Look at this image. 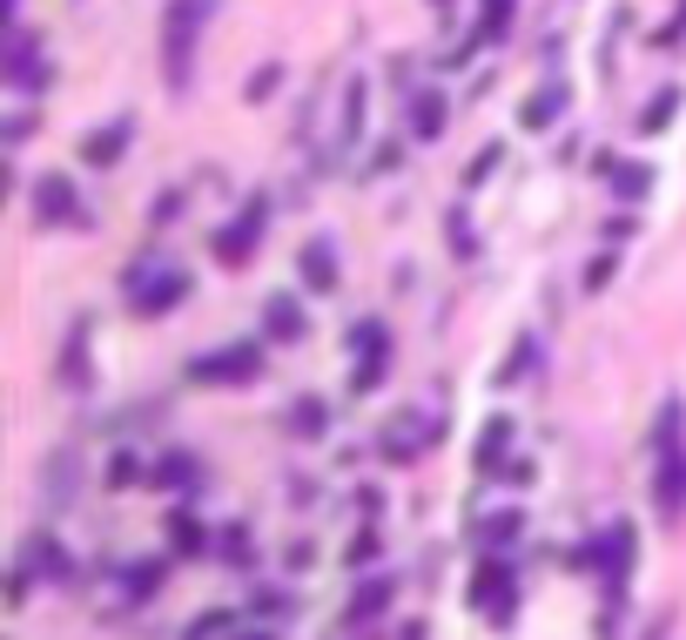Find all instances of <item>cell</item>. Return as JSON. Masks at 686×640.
Returning <instances> with one entry per match:
<instances>
[{
  "label": "cell",
  "instance_id": "obj_1",
  "mask_svg": "<svg viewBox=\"0 0 686 640\" xmlns=\"http://www.w3.org/2000/svg\"><path fill=\"white\" fill-rule=\"evenodd\" d=\"M209 8L216 0H176V14H169V74H176V88L189 82V42H195V27H202Z\"/></svg>",
  "mask_w": 686,
  "mask_h": 640
},
{
  "label": "cell",
  "instance_id": "obj_2",
  "mask_svg": "<svg viewBox=\"0 0 686 640\" xmlns=\"http://www.w3.org/2000/svg\"><path fill=\"white\" fill-rule=\"evenodd\" d=\"M471 607L492 614L498 627L512 620V573H505V559H484V567H478V580H471Z\"/></svg>",
  "mask_w": 686,
  "mask_h": 640
},
{
  "label": "cell",
  "instance_id": "obj_3",
  "mask_svg": "<svg viewBox=\"0 0 686 640\" xmlns=\"http://www.w3.org/2000/svg\"><path fill=\"white\" fill-rule=\"evenodd\" d=\"M189 378H202V384H242V378H256V351L242 344V351H222V357H195L189 365Z\"/></svg>",
  "mask_w": 686,
  "mask_h": 640
},
{
  "label": "cell",
  "instance_id": "obj_4",
  "mask_svg": "<svg viewBox=\"0 0 686 640\" xmlns=\"http://www.w3.org/2000/svg\"><path fill=\"white\" fill-rule=\"evenodd\" d=\"M250 244H256V210H250V216H242V223L222 236V244H216V257H222V263H242V257H250Z\"/></svg>",
  "mask_w": 686,
  "mask_h": 640
},
{
  "label": "cell",
  "instance_id": "obj_5",
  "mask_svg": "<svg viewBox=\"0 0 686 640\" xmlns=\"http://www.w3.org/2000/svg\"><path fill=\"white\" fill-rule=\"evenodd\" d=\"M155 284H161V291H135V310H169V304L182 297V276H176V270H161Z\"/></svg>",
  "mask_w": 686,
  "mask_h": 640
},
{
  "label": "cell",
  "instance_id": "obj_6",
  "mask_svg": "<svg viewBox=\"0 0 686 640\" xmlns=\"http://www.w3.org/2000/svg\"><path fill=\"white\" fill-rule=\"evenodd\" d=\"M384 600H390V580H377V586H363V593L350 600V620L363 627V620H371V614H384Z\"/></svg>",
  "mask_w": 686,
  "mask_h": 640
},
{
  "label": "cell",
  "instance_id": "obj_7",
  "mask_svg": "<svg viewBox=\"0 0 686 640\" xmlns=\"http://www.w3.org/2000/svg\"><path fill=\"white\" fill-rule=\"evenodd\" d=\"M558 102H565V88H545V95H532V102H525V129H545L552 115H558Z\"/></svg>",
  "mask_w": 686,
  "mask_h": 640
},
{
  "label": "cell",
  "instance_id": "obj_8",
  "mask_svg": "<svg viewBox=\"0 0 686 640\" xmlns=\"http://www.w3.org/2000/svg\"><path fill=\"white\" fill-rule=\"evenodd\" d=\"M40 216H74V195H68V182H40Z\"/></svg>",
  "mask_w": 686,
  "mask_h": 640
},
{
  "label": "cell",
  "instance_id": "obj_9",
  "mask_svg": "<svg viewBox=\"0 0 686 640\" xmlns=\"http://www.w3.org/2000/svg\"><path fill=\"white\" fill-rule=\"evenodd\" d=\"M505 438H512V425H505V418H492V425H484V438H478V465H498Z\"/></svg>",
  "mask_w": 686,
  "mask_h": 640
},
{
  "label": "cell",
  "instance_id": "obj_10",
  "mask_svg": "<svg viewBox=\"0 0 686 640\" xmlns=\"http://www.w3.org/2000/svg\"><path fill=\"white\" fill-rule=\"evenodd\" d=\"M269 324H276L282 337H297V331H303V317H297V304H290V297H276V304H269Z\"/></svg>",
  "mask_w": 686,
  "mask_h": 640
},
{
  "label": "cell",
  "instance_id": "obj_11",
  "mask_svg": "<svg viewBox=\"0 0 686 640\" xmlns=\"http://www.w3.org/2000/svg\"><path fill=\"white\" fill-rule=\"evenodd\" d=\"M303 270H310V284H316V291H330V276H337L330 250H310V257H303Z\"/></svg>",
  "mask_w": 686,
  "mask_h": 640
},
{
  "label": "cell",
  "instance_id": "obj_12",
  "mask_svg": "<svg viewBox=\"0 0 686 640\" xmlns=\"http://www.w3.org/2000/svg\"><path fill=\"white\" fill-rule=\"evenodd\" d=\"M411 129H418V135H437V129H444V102H437V95L418 102V122H411Z\"/></svg>",
  "mask_w": 686,
  "mask_h": 640
},
{
  "label": "cell",
  "instance_id": "obj_13",
  "mask_svg": "<svg viewBox=\"0 0 686 640\" xmlns=\"http://www.w3.org/2000/svg\"><path fill=\"white\" fill-rule=\"evenodd\" d=\"M27 553H34V567H48V573H68V559H61V546H48V540H34Z\"/></svg>",
  "mask_w": 686,
  "mask_h": 640
},
{
  "label": "cell",
  "instance_id": "obj_14",
  "mask_svg": "<svg viewBox=\"0 0 686 640\" xmlns=\"http://www.w3.org/2000/svg\"><path fill=\"white\" fill-rule=\"evenodd\" d=\"M121 135H129V129H108V135H95V142H88V163H108V155L121 149Z\"/></svg>",
  "mask_w": 686,
  "mask_h": 640
},
{
  "label": "cell",
  "instance_id": "obj_15",
  "mask_svg": "<svg viewBox=\"0 0 686 640\" xmlns=\"http://www.w3.org/2000/svg\"><path fill=\"white\" fill-rule=\"evenodd\" d=\"M646 182H653V169H633V163H626V169H619V195H639V189H646Z\"/></svg>",
  "mask_w": 686,
  "mask_h": 640
},
{
  "label": "cell",
  "instance_id": "obj_16",
  "mask_svg": "<svg viewBox=\"0 0 686 640\" xmlns=\"http://www.w3.org/2000/svg\"><path fill=\"white\" fill-rule=\"evenodd\" d=\"M290 425H297V431H323V405H297Z\"/></svg>",
  "mask_w": 686,
  "mask_h": 640
},
{
  "label": "cell",
  "instance_id": "obj_17",
  "mask_svg": "<svg viewBox=\"0 0 686 640\" xmlns=\"http://www.w3.org/2000/svg\"><path fill=\"white\" fill-rule=\"evenodd\" d=\"M505 14H512V0H492V14H484V34H505Z\"/></svg>",
  "mask_w": 686,
  "mask_h": 640
},
{
  "label": "cell",
  "instance_id": "obj_18",
  "mask_svg": "<svg viewBox=\"0 0 686 640\" xmlns=\"http://www.w3.org/2000/svg\"><path fill=\"white\" fill-rule=\"evenodd\" d=\"M250 640H269V633H250Z\"/></svg>",
  "mask_w": 686,
  "mask_h": 640
}]
</instances>
